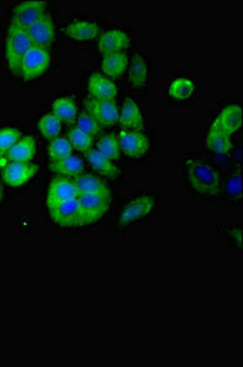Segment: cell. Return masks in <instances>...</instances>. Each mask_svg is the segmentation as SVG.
Returning a JSON list of instances; mask_svg holds the SVG:
<instances>
[{"label":"cell","instance_id":"6da1fadb","mask_svg":"<svg viewBox=\"0 0 243 367\" xmlns=\"http://www.w3.org/2000/svg\"><path fill=\"white\" fill-rule=\"evenodd\" d=\"M187 178L193 191L204 196H216L220 193L221 178L219 172L208 162L192 158L186 162Z\"/></svg>","mask_w":243,"mask_h":367},{"label":"cell","instance_id":"7a4b0ae2","mask_svg":"<svg viewBox=\"0 0 243 367\" xmlns=\"http://www.w3.org/2000/svg\"><path fill=\"white\" fill-rule=\"evenodd\" d=\"M32 46L33 43L27 30H23L14 23H10L5 41V59L11 73H19L23 56Z\"/></svg>","mask_w":243,"mask_h":367},{"label":"cell","instance_id":"3957f363","mask_svg":"<svg viewBox=\"0 0 243 367\" xmlns=\"http://www.w3.org/2000/svg\"><path fill=\"white\" fill-rule=\"evenodd\" d=\"M51 53L49 48L32 46L23 56L20 65L19 73L25 81H32L41 78L51 66Z\"/></svg>","mask_w":243,"mask_h":367},{"label":"cell","instance_id":"277c9868","mask_svg":"<svg viewBox=\"0 0 243 367\" xmlns=\"http://www.w3.org/2000/svg\"><path fill=\"white\" fill-rule=\"evenodd\" d=\"M49 213L51 219L64 228H78L88 225L78 198L66 200L49 207Z\"/></svg>","mask_w":243,"mask_h":367},{"label":"cell","instance_id":"5b68a950","mask_svg":"<svg viewBox=\"0 0 243 367\" xmlns=\"http://www.w3.org/2000/svg\"><path fill=\"white\" fill-rule=\"evenodd\" d=\"M80 205L82 207L83 213L86 217L88 224H93L96 220L108 213L111 208V190L98 191V193H83L78 196Z\"/></svg>","mask_w":243,"mask_h":367},{"label":"cell","instance_id":"8992f818","mask_svg":"<svg viewBox=\"0 0 243 367\" xmlns=\"http://www.w3.org/2000/svg\"><path fill=\"white\" fill-rule=\"evenodd\" d=\"M120 148L124 151L126 156L133 160H138L147 156L151 150V143L147 135L137 130L123 128L119 133Z\"/></svg>","mask_w":243,"mask_h":367},{"label":"cell","instance_id":"52a82bcc","mask_svg":"<svg viewBox=\"0 0 243 367\" xmlns=\"http://www.w3.org/2000/svg\"><path fill=\"white\" fill-rule=\"evenodd\" d=\"M156 206V198L147 193L131 198L126 202L123 211L120 213L119 224L125 225L132 223L135 220H139L144 217L149 216Z\"/></svg>","mask_w":243,"mask_h":367},{"label":"cell","instance_id":"ba28073f","mask_svg":"<svg viewBox=\"0 0 243 367\" xmlns=\"http://www.w3.org/2000/svg\"><path fill=\"white\" fill-rule=\"evenodd\" d=\"M46 6L48 4L46 1H38V0L20 3L19 5L15 6L14 11H13L11 23H14L23 30H27L31 25L48 14Z\"/></svg>","mask_w":243,"mask_h":367},{"label":"cell","instance_id":"9c48e42d","mask_svg":"<svg viewBox=\"0 0 243 367\" xmlns=\"http://www.w3.org/2000/svg\"><path fill=\"white\" fill-rule=\"evenodd\" d=\"M85 108L88 114L92 115L101 126H111L119 121V107L115 101L91 98L85 102Z\"/></svg>","mask_w":243,"mask_h":367},{"label":"cell","instance_id":"30bf717a","mask_svg":"<svg viewBox=\"0 0 243 367\" xmlns=\"http://www.w3.org/2000/svg\"><path fill=\"white\" fill-rule=\"evenodd\" d=\"M37 170L38 165L32 163L11 162L3 170V179L11 188H21L33 179Z\"/></svg>","mask_w":243,"mask_h":367},{"label":"cell","instance_id":"8fae6325","mask_svg":"<svg viewBox=\"0 0 243 367\" xmlns=\"http://www.w3.org/2000/svg\"><path fill=\"white\" fill-rule=\"evenodd\" d=\"M78 196H80V193L75 185L74 180L65 178V176H58L56 179L51 180V183L48 186L46 206L49 208L59 202L77 198Z\"/></svg>","mask_w":243,"mask_h":367},{"label":"cell","instance_id":"7c38bea8","mask_svg":"<svg viewBox=\"0 0 243 367\" xmlns=\"http://www.w3.org/2000/svg\"><path fill=\"white\" fill-rule=\"evenodd\" d=\"M28 35L32 41L33 46L49 47L56 41V26L51 20V15L39 18L38 21L27 28Z\"/></svg>","mask_w":243,"mask_h":367},{"label":"cell","instance_id":"4fadbf2b","mask_svg":"<svg viewBox=\"0 0 243 367\" xmlns=\"http://www.w3.org/2000/svg\"><path fill=\"white\" fill-rule=\"evenodd\" d=\"M131 44L129 35L121 30H111L108 32L103 33L98 41V52L103 56L104 55L123 53L127 49Z\"/></svg>","mask_w":243,"mask_h":367},{"label":"cell","instance_id":"5bb4252c","mask_svg":"<svg viewBox=\"0 0 243 367\" xmlns=\"http://www.w3.org/2000/svg\"><path fill=\"white\" fill-rule=\"evenodd\" d=\"M88 93L93 100L115 101L118 96V88L111 78L101 73H94L88 78Z\"/></svg>","mask_w":243,"mask_h":367},{"label":"cell","instance_id":"9a60e30c","mask_svg":"<svg viewBox=\"0 0 243 367\" xmlns=\"http://www.w3.org/2000/svg\"><path fill=\"white\" fill-rule=\"evenodd\" d=\"M218 128L229 133L230 136L237 133L242 126V109L237 104H229L221 110L216 120L213 121Z\"/></svg>","mask_w":243,"mask_h":367},{"label":"cell","instance_id":"2e32d148","mask_svg":"<svg viewBox=\"0 0 243 367\" xmlns=\"http://www.w3.org/2000/svg\"><path fill=\"white\" fill-rule=\"evenodd\" d=\"M36 140L32 136H23L16 145L6 152L8 162H19V163H31L36 155Z\"/></svg>","mask_w":243,"mask_h":367},{"label":"cell","instance_id":"e0dca14e","mask_svg":"<svg viewBox=\"0 0 243 367\" xmlns=\"http://www.w3.org/2000/svg\"><path fill=\"white\" fill-rule=\"evenodd\" d=\"M101 28L98 23L87 20H76L65 30L66 36L78 42L92 41L101 35Z\"/></svg>","mask_w":243,"mask_h":367},{"label":"cell","instance_id":"ac0fdd59","mask_svg":"<svg viewBox=\"0 0 243 367\" xmlns=\"http://www.w3.org/2000/svg\"><path fill=\"white\" fill-rule=\"evenodd\" d=\"M119 123L124 128L142 131L144 128L142 112L137 103L132 100H126L121 107L119 114Z\"/></svg>","mask_w":243,"mask_h":367},{"label":"cell","instance_id":"d6986e66","mask_svg":"<svg viewBox=\"0 0 243 367\" xmlns=\"http://www.w3.org/2000/svg\"><path fill=\"white\" fill-rule=\"evenodd\" d=\"M206 147L218 155H230L234 150V143L229 133L211 123L206 135Z\"/></svg>","mask_w":243,"mask_h":367},{"label":"cell","instance_id":"ffe728a7","mask_svg":"<svg viewBox=\"0 0 243 367\" xmlns=\"http://www.w3.org/2000/svg\"><path fill=\"white\" fill-rule=\"evenodd\" d=\"M86 157H87L89 164L92 165L93 169L103 176H106L108 179H116L121 174L119 167L115 165L106 157L103 156L101 152H98L96 150H91L86 153Z\"/></svg>","mask_w":243,"mask_h":367},{"label":"cell","instance_id":"44dd1931","mask_svg":"<svg viewBox=\"0 0 243 367\" xmlns=\"http://www.w3.org/2000/svg\"><path fill=\"white\" fill-rule=\"evenodd\" d=\"M49 169L54 174H59L65 178H76L78 175L83 174L85 163L80 157L69 156L59 161L51 162Z\"/></svg>","mask_w":243,"mask_h":367},{"label":"cell","instance_id":"7402d4cb","mask_svg":"<svg viewBox=\"0 0 243 367\" xmlns=\"http://www.w3.org/2000/svg\"><path fill=\"white\" fill-rule=\"evenodd\" d=\"M53 114L58 116L61 123L64 121L66 124H76L77 120V106L73 97H60L54 101L53 106Z\"/></svg>","mask_w":243,"mask_h":367},{"label":"cell","instance_id":"603a6c76","mask_svg":"<svg viewBox=\"0 0 243 367\" xmlns=\"http://www.w3.org/2000/svg\"><path fill=\"white\" fill-rule=\"evenodd\" d=\"M148 78V64L142 55L135 53L130 64L129 81L135 90L146 86Z\"/></svg>","mask_w":243,"mask_h":367},{"label":"cell","instance_id":"cb8c5ba5","mask_svg":"<svg viewBox=\"0 0 243 367\" xmlns=\"http://www.w3.org/2000/svg\"><path fill=\"white\" fill-rule=\"evenodd\" d=\"M129 66V58L125 53L104 55L101 59V69L106 76L120 78L124 75Z\"/></svg>","mask_w":243,"mask_h":367},{"label":"cell","instance_id":"d4e9b609","mask_svg":"<svg viewBox=\"0 0 243 367\" xmlns=\"http://www.w3.org/2000/svg\"><path fill=\"white\" fill-rule=\"evenodd\" d=\"M196 91V83L188 78L174 80L169 86V96L175 101H188Z\"/></svg>","mask_w":243,"mask_h":367},{"label":"cell","instance_id":"484cf974","mask_svg":"<svg viewBox=\"0 0 243 367\" xmlns=\"http://www.w3.org/2000/svg\"><path fill=\"white\" fill-rule=\"evenodd\" d=\"M73 180H74L75 185H76L80 195L109 190L106 181L101 180V178H98V176H94V175L81 174Z\"/></svg>","mask_w":243,"mask_h":367},{"label":"cell","instance_id":"4316f807","mask_svg":"<svg viewBox=\"0 0 243 367\" xmlns=\"http://www.w3.org/2000/svg\"><path fill=\"white\" fill-rule=\"evenodd\" d=\"M38 128L43 138L51 141L54 138H59L61 133V120L53 113H46L38 121Z\"/></svg>","mask_w":243,"mask_h":367},{"label":"cell","instance_id":"83f0119b","mask_svg":"<svg viewBox=\"0 0 243 367\" xmlns=\"http://www.w3.org/2000/svg\"><path fill=\"white\" fill-rule=\"evenodd\" d=\"M68 140H69L70 145L73 148L77 150V151L87 153L88 151L92 150L93 143H94V138L89 133H85L81 128L77 126L70 128L68 131Z\"/></svg>","mask_w":243,"mask_h":367},{"label":"cell","instance_id":"f1b7e54d","mask_svg":"<svg viewBox=\"0 0 243 367\" xmlns=\"http://www.w3.org/2000/svg\"><path fill=\"white\" fill-rule=\"evenodd\" d=\"M96 151L101 152L103 156L106 157L111 162L119 161L120 153H121L119 140L114 133L106 135L99 140V143L96 145Z\"/></svg>","mask_w":243,"mask_h":367},{"label":"cell","instance_id":"f546056e","mask_svg":"<svg viewBox=\"0 0 243 367\" xmlns=\"http://www.w3.org/2000/svg\"><path fill=\"white\" fill-rule=\"evenodd\" d=\"M73 146L70 145L69 140L65 138H56L51 140L48 145L46 153L51 162L59 161L66 157L73 156Z\"/></svg>","mask_w":243,"mask_h":367},{"label":"cell","instance_id":"4dcf8cb0","mask_svg":"<svg viewBox=\"0 0 243 367\" xmlns=\"http://www.w3.org/2000/svg\"><path fill=\"white\" fill-rule=\"evenodd\" d=\"M76 126L83 130L85 133L92 135L93 138L101 135V131H103V130H101V125L93 118L92 115L88 114L87 112L80 113V115L77 116V120H76Z\"/></svg>","mask_w":243,"mask_h":367},{"label":"cell","instance_id":"1f68e13d","mask_svg":"<svg viewBox=\"0 0 243 367\" xmlns=\"http://www.w3.org/2000/svg\"><path fill=\"white\" fill-rule=\"evenodd\" d=\"M21 138H23V133L18 128H0V152L6 155V152L16 145Z\"/></svg>","mask_w":243,"mask_h":367},{"label":"cell","instance_id":"d6a6232c","mask_svg":"<svg viewBox=\"0 0 243 367\" xmlns=\"http://www.w3.org/2000/svg\"><path fill=\"white\" fill-rule=\"evenodd\" d=\"M226 191L229 193L230 196L232 198H241V174L234 175L231 179L228 181L226 185Z\"/></svg>","mask_w":243,"mask_h":367},{"label":"cell","instance_id":"836d02e7","mask_svg":"<svg viewBox=\"0 0 243 367\" xmlns=\"http://www.w3.org/2000/svg\"><path fill=\"white\" fill-rule=\"evenodd\" d=\"M8 165V160L5 157V153L0 152V168H5Z\"/></svg>","mask_w":243,"mask_h":367},{"label":"cell","instance_id":"e575fe53","mask_svg":"<svg viewBox=\"0 0 243 367\" xmlns=\"http://www.w3.org/2000/svg\"><path fill=\"white\" fill-rule=\"evenodd\" d=\"M3 200V188H1V185H0V202Z\"/></svg>","mask_w":243,"mask_h":367}]
</instances>
